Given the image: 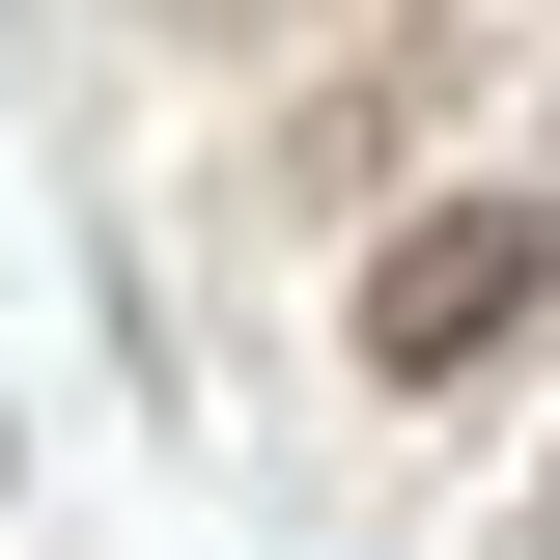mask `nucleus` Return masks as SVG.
Listing matches in <instances>:
<instances>
[{"label":"nucleus","mask_w":560,"mask_h":560,"mask_svg":"<svg viewBox=\"0 0 560 560\" xmlns=\"http://www.w3.org/2000/svg\"><path fill=\"white\" fill-rule=\"evenodd\" d=\"M533 280H560V224H533V197L393 224V253H364V364H393V393H448V364H504V308H533Z\"/></svg>","instance_id":"1"}]
</instances>
